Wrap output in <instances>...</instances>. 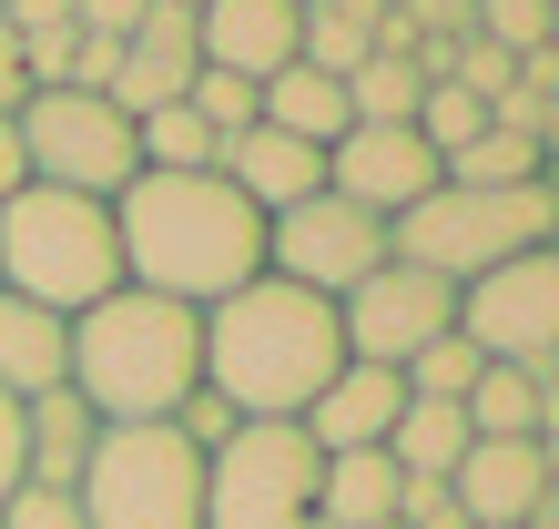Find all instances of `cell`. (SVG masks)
<instances>
[{"instance_id":"83f0119b","label":"cell","mask_w":559,"mask_h":529,"mask_svg":"<svg viewBox=\"0 0 559 529\" xmlns=\"http://www.w3.org/2000/svg\"><path fill=\"white\" fill-rule=\"evenodd\" d=\"M478 367H488V356L448 326V337H438V346H417L397 377H407V397H468V387H478Z\"/></svg>"},{"instance_id":"836d02e7","label":"cell","mask_w":559,"mask_h":529,"mask_svg":"<svg viewBox=\"0 0 559 529\" xmlns=\"http://www.w3.org/2000/svg\"><path fill=\"white\" fill-rule=\"evenodd\" d=\"M174 427H183V438H193V448H224V438H235V427H245V418H235V408H224V397H214V387H193V397H183V408H174Z\"/></svg>"},{"instance_id":"7a4b0ae2","label":"cell","mask_w":559,"mask_h":529,"mask_svg":"<svg viewBox=\"0 0 559 529\" xmlns=\"http://www.w3.org/2000/svg\"><path fill=\"white\" fill-rule=\"evenodd\" d=\"M336 367H346L336 306L285 285V275H254V285L204 306V387L235 418H306Z\"/></svg>"},{"instance_id":"d4e9b609","label":"cell","mask_w":559,"mask_h":529,"mask_svg":"<svg viewBox=\"0 0 559 529\" xmlns=\"http://www.w3.org/2000/svg\"><path fill=\"white\" fill-rule=\"evenodd\" d=\"M457 408H468V427L478 438H539V367H478V387L457 397Z\"/></svg>"},{"instance_id":"52a82bcc","label":"cell","mask_w":559,"mask_h":529,"mask_svg":"<svg viewBox=\"0 0 559 529\" xmlns=\"http://www.w3.org/2000/svg\"><path fill=\"white\" fill-rule=\"evenodd\" d=\"M11 132H21V174H31V184L92 193V204H112V193L143 174V153H133V113H122L112 92H82V82H61V92H21Z\"/></svg>"},{"instance_id":"484cf974","label":"cell","mask_w":559,"mask_h":529,"mask_svg":"<svg viewBox=\"0 0 559 529\" xmlns=\"http://www.w3.org/2000/svg\"><path fill=\"white\" fill-rule=\"evenodd\" d=\"M417 103H427V72H417L407 51H367L346 72V113L356 122H417Z\"/></svg>"},{"instance_id":"d590c367","label":"cell","mask_w":559,"mask_h":529,"mask_svg":"<svg viewBox=\"0 0 559 529\" xmlns=\"http://www.w3.org/2000/svg\"><path fill=\"white\" fill-rule=\"evenodd\" d=\"M21 489V397H0V499Z\"/></svg>"},{"instance_id":"7bdbcfd3","label":"cell","mask_w":559,"mask_h":529,"mask_svg":"<svg viewBox=\"0 0 559 529\" xmlns=\"http://www.w3.org/2000/svg\"><path fill=\"white\" fill-rule=\"evenodd\" d=\"M386 529H397V519H386Z\"/></svg>"},{"instance_id":"ab89813d","label":"cell","mask_w":559,"mask_h":529,"mask_svg":"<svg viewBox=\"0 0 559 529\" xmlns=\"http://www.w3.org/2000/svg\"><path fill=\"white\" fill-rule=\"evenodd\" d=\"M539 408L559 418V356H549V367H539ZM549 418H539V427H549Z\"/></svg>"},{"instance_id":"4dcf8cb0","label":"cell","mask_w":559,"mask_h":529,"mask_svg":"<svg viewBox=\"0 0 559 529\" xmlns=\"http://www.w3.org/2000/svg\"><path fill=\"white\" fill-rule=\"evenodd\" d=\"M0 529H82V509H72V489H11V499H0Z\"/></svg>"},{"instance_id":"9c48e42d","label":"cell","mask_w":559,"mask_h":529,"mask_svg":"<svg viewBox=\"0 0 559 529\" xmlns=\"http://www.w3.org/2000/svg\"><path fill=\"white\" fill-rule=\"evenodd\" d=\"M457 337L488 367H549L559 356V245H530L457 285Z\"/></svg>"},{"instance_id":"44dd1931","label":"cell","mask_w":559,"mask_h":529,"mask_svg":"<svg viewBox=\"0 0 559 529\" xmlns=\"http://www.w3.org/2000/svg\"><path fill=\"white\" fill-rule=\"evenodd\" d=\"M468 408L457 397H407L397 408V427H386V458H397V479H448L457 458H468Z\"/></svg>"},{"instance_id":"30bf717a","label":"cell","mask_w":559,"mask_h":529,"mask_svg":"<svg viewBox=\"0 0 559 529\" xmlns=\"http://www.w3.org/2000/svg\"><path fill=\"white\" fill-rule=\"evenodd\" d=\"M448 326H457V285L427 275V264H407V255H386L377 275H356L336 295V337H346L356 367H407V356L438 346Z\"/></svg>"},{"instance_id":"1f68e13d","label":"cell","mask_w":559,"mask_h":529,"mask_svg":"<svg viewBox=\"0 0 559 529\" xmlns=\"http://www.w3.org/2000/svg\"><path fill=\"white\" fill-rule=\"evenodd\" d=\"M143 11H153V0H72V31H82V42H133V31H143Z\"/></svg>"},{"instance_id":"603a6c76","label":"cell","mask_w":559,"mask_h":529,"mask_svg":"<svg viewBox=\"0 0 559 529\" xmlns=\"http://www.w3.org/2000/svg\"><path fill=\"white\" fill-rule=\"evenodd\" d=\"M377 21L386 0H306V21H295V61H316V72H356V61L377 51Z\"/></svg>"},{"instance_id":"f35d334b","label":"cell","mask_w":559,"mask_h":529,"mask_svg":"<svg viewBox=\"0 0 559 529\" xmlns=\"http://www.w3.org/2000/svg\"><path fill=\"white\" fill-rule=\"evenodd\" d=\"M539 469H549V499H559V418L539 427Z\"/></svg>"},{"instance_id":"3957f363","label":"cell","mask_w":559,"mask_h":529,"mask_svg":"<svg viewBox=\"0 0 559 529\" xmlns=\"http://www.w3.org/2000/svg\"><path fill=\"white\" fill-rule=\"evenodd\" d=\"M103 427H143V418H174L193 387H204V316L174 306L153 285H112L103 306L72 316V377Z\"/></svg>"},{"instance_id":"ffe728a7","label":"cell","mask_w":559,"mask_h":529,"mask_svg":"<svg viewBox=\"0 0 559 529\" xmlns=\"http://www.w3.org/2000/svg\"><path fill=\"white\" fill-rule=\"evenodd\" d=\"M397 458H386V448H336V458H325V469H316V519H336V529H386V519H397Z\"/></svg>"},{"instance_id":"ac0fdd59","label":"cell","mask_w":559,"mask_h":529,"mask_svg":"<svg viewBox=\"0 0 559 529\" xmlns=\"http://www.w3.org/2000/svg\"><path fill=\"white\" fill-rule=\"evenodd\" d=\"M61 377H72V316L0 285V397H51Z\"/></svg>"},{"instance_id":"60d3db41","label":"cell","mask_w":559,"mask_h":529,"mask_svg":"<svg viewBox=\"0 0 559 529\" xmlns=\"http://www.w3.org/2000/svg\"><path fill=\"white\" fill-rule=\"evenodd\" d=\"M163 11H204V0H163Z\"/></svg>"},{"instance_id":"d6a6232c","label":"cell","mask_w":559,"mask_h":529,"mask_svg":"<svg viewBox=\"0 0 559 529\" xmlns=\"http://www.w3.org/2000/svg\"><path fill=\"white\" fill-rule=\"evenodd\" d=\"M397 529H468V509L448 499V479H407L397 489Z\"/></svg>"},{"instance_id":"cb8c5ba5","label":"cell","mask_w":559,"mask_h":529,"mask_svg":"<svg viewBox=\"0 0 559 529\" xmlns=\"http://www.w3.org/2000/svg\"><path fill=\"white\" fill-rule=\"evenodd\" d=\"M133 153H143V174H214L224 132L193 103H163V113H133Z\"/></svg>"},{"instance_id":"4fadbf2b","label":"cell","mask_w":559,"mask_h":529,"mask_svg":"<svg viewBox=\"0 0 559 529\" xmlns=\"http://www.w3.org/2000/svg\"><path fill=\"white\" fill-rule=\"evenodd\" d=\"M448 499L468 509V529H530L549 509L539 438H468V458L448 469Z\"/></svg>"},{"instance_id":"2e32d148","label":"cell","mask_w":559,"mask_h":529,"mask_svg":"<svg viewBox=\"0 0 559 529\" xmlns=\"http://www.w3.org/2000/svg\"><path fill=\"white\" fill-rule=\"evenodd\" d=\"M397 408H407V377H397V367H356V356H346V367L316 387V408L295 418V427L316 438V458H336V448H386Z\"/></svg>"},{"instance_id":"4316f807","label":"cell","mask_w":559,"mask_h":529,"mask_svg":"<svg viewBox=\"0 0 559 529\" xmlns=\"http://www.w3.org/2000/svg\"><path fill=\"white\" fill-rule=\"evenodd\" d=\"M417 132H427V153H468L478 132H488V103L478 92H457V82H427V103H417Z\"/></svg>"},{"instance_id":"e0dca14e","label":"cell","mask_w":559,"mask_h":529,"mask_svg":"<svg viewBox=\"0 0 559 529\" xmlns=\"http://www.w3.org/2000/svg\"><path fill=\"white\" fill-rule=\"evenodd\" d=\"M193 72H204V51H193V11H143V31L122 42V61H112V103L122 113H163V103H183L193 92Z\"/></svg>"},{"instance_id":"8fae6325","label":"cell","mask_w":559,"mask_h":529,"mask_svg":"<svg viewBox=\"0 0 559 529\" xmlns=\"http://www.w3.org/2000/svg\"><path fill=\"white\" fill-rule=\"evenodd\" d=\"M377 264H386V214L346 204V193H306V204L265 214V275L325 295V306H336L356 275H377Z\"/></svg>"},{"instance_id":"7c38bea8","label":"cell","mask_w":559,"mask_h":529,"mask_svg":"<svg viewBox=\"0 0 559 529\" xmlns=\"http://www.w3.org/2000/svg\"><path fill=\"white\" fill-rule=\"evenodd\" d=\"M325 193H346V204L397 224L407 204L438 193V153H427L417 122H346L336 143H325Z\"/></svg>"},{"instance_id":"5b68a950","label":"cell","mask_w":559,"mask_h":529,"mask_svg":"<svg viewBox=\"0 0 559 529\" xmlns=\"http://www.w3.org/2000/svg\"><path fill=\"white\" fill-rule=\"evenodd\" d=\"M549 224H559L549 184H448L438 174L427 204H407L397 224H386V255H407V264H427V275L468 285V275H488V264L549 245Z\"/></svg>"},{"instance_id":"8992f818","label":"cell","mask_w":559,"mask_h":529,"mask_svg":"<svg viewBox=\"0 0 559 529\" xmlns=\"http://www.w3.org/2000/svg\"><path fill=\"white\" fill-rule=\"evenodd\" d=\"M82 529H204V448L174 418L103 427L72 479Z\"/></svg>"},{"instance_id":"7402d4cb","label":"cell","mask_w":559,"mask_h":529,"mask_svg":"<svg viewBox=\"0 0 559 529\" xmlns=\"http://www.w3.org/2000/svg\"><path fill=\"white\" fill-rule=\"evenodd\" d=\"M265 122L325 153V143H336V132H346L356 113H346V82H336V72H316V61H285V72L265 82Z\"/></svg>"},{"instance_id":"8d00e7d4","label":"cell","mask_w":559,"mask_h":529,"mask_svg":"<svg viewBox=\"0 0 559 529\" xmlns=\"http://www.w3.org/2000/svg\"><path fill=\"white\" fill-rule=\"evenodd\" d=\"M21 92H31V72H21V31L0 21V113H21Z\"/></svg>"},{"instance_id":"ba28073f","label":"cell","mask_w":559,"mask_h":529,"mask_svg":"<svg viewBox=\"0 0 559 529\" xmlns=\"http://www.w3.org/2000/svg\"><path fill=\"white\" fill-rule=\"evenodd\" d=\"M316 438L295 418H245L204 448V529H306L316 519Z\"/></svg>"},{"instance_id":"b9f144b4","label":"cell","mask_w":559,"mask_h":529,"mask_svg":"<svg viewBox=\"0 0 559 529\" xmlns=\"http://www.w3.org/2000/svg\"><path fill=\"white\" fill-rule=\"evenodd\" d=\"M549 245H559V224H549Z\"/></svg>"},{"instance_id":"6da1fadb","label":"cell","mask_w":559,"mask_h":529,"mask_svg":"<svg viewBox=\"0 0 559 529\" xmlns=\"http://www.w3.org/2000/svg\"><path fill=\"white\" fill-rule=\"evenodd\" d=\"M112 245H122V285H153L193 316L265 275V214L224 174H133L112 193Z\"/></svg>"},{"instance_id":"d6986e66","label":"cell","mask_w":559,"mask_h":529,"mask_svg":"<svg viewBox=\"0 0 559 529\" xmlns=\"http://www.w3.org/2000/svg\"><path fill=\"white\" fill-rule=\"evenodd\" d=\"M92 438H103V418H92L72 387L21 397V479H31V489H72L82 458H92Z\"/></svg>"},{"instance_id":"e575fe53","label":"cell","mask_w":559,"mask_h":529,"mask_svg":"<svg viewBox=\"0 0 559 529\" xmlns=\"http://www.w3.org/2000/svg\"><path fill=\"white\" fill-rule=\"evenodd\" d=\"M0 21H11L21 42L31 31H72V0H0Z\"/></svg>"},{"instance_id":"5bb4252c","label":"cell","mask_w":559,"mask_h":529,"mask_svg":"<svg viewBox=\"0 0 559 529\" xmlns=\"http://www.w3.org/2000/svg\"><path fill=\"white\" fill-rule=\"evenodd\" d=\"M295 21H306V0H204L193 11V51H204V72L275 82L295 61Z\"/></svg>"},{"instance_id":"74e56055","label":"cell","mask_w":559,"mask_h":529,"mask_svg":"<svg viewBox=\"0 0 559 529\" xmlns=\"http://www.w3.org/2000/svg\"><path fill=\"white\" fill-rule=\"evenodd\" d=\"M31 174H21V132H11V113H0V193H21Z\"/></svg>"},{"instance_id":"277c9868","label":"cell","mask_w":559,"mask_h":529,"mask_svg":"<svg viewBox=\"0 0 559 529\" xmlns=\"http://www.w3.org/2000/svg\"><path fill=\"white\" fill-rule=\"evenodd\" d=\"M0 285L31 295L51 316H82L122 285V245H112V204L61 184H21L0 193Z\"/></svg>"},{"instance_id":"f546056e","label":"cell","mask_w":559,"mask_h":529,"mask_svg":"<svg viewBox=\"0 0 559 529\" xmlns=\"http://www.w3.org/2000/svg\"><path fill=\"white\" fill-rule=\"evenodd\" d=\"M183 103L204 113L214 132H245V122H265V82H245V72H193Z\"/></svg>"},{"instance_id":"f1b7e54d","label":"cell","mask_w":559,"mask_h":529,"mask_svg":"<svg viewBox=\"0 0 559 529\" xmlns=\"http://www.w3.org/2000/svg\"><path fill=\"white\" fill-rule=\"evenodd\" d=\"M468 31L530 61V51H549V0H468Z\"/></svg>"},{"instance_id":"9a60e30c","label":"cell","mask_w":559,"mask_h":529,"mask_svg":"<svg viewBox=\"0 0 559 529\" xmlns=\"http://www.w3.org/2000/svg\"><path fill=\"white\" fill-rule=\"evenodd\" d=\"M214 174L235 184L254 214H285V204H306V193H325V153L295 143V132H275V122H245V132H224Z\"/></svg>"}]
</instances>
